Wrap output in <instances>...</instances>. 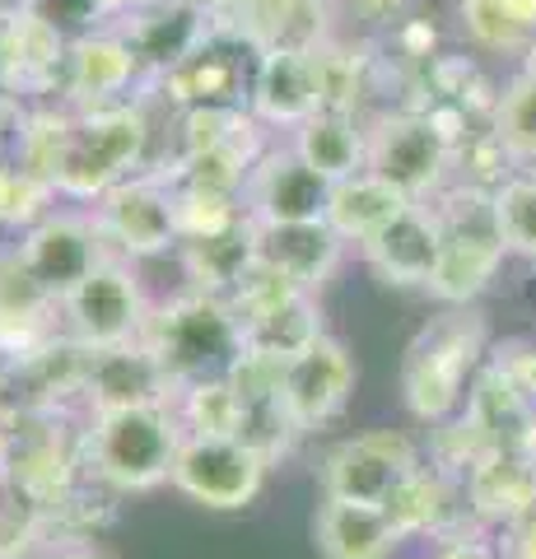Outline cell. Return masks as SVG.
<instances>
[{"label": "cell", "instance_id": "1", "mask_svg": "<svg viewBox=\"0 0 536 559\" xmlns=\"http://www.w3.org/2000/svg\"><path fill=\"white\" fill-rule=\"evenodd\" d=\"M141 345L154 355L178 396L182 388L234 373V364L243 359V322H238L234 304L201 289H182L150 308Z\"/></svg>", "mask_w": 536, "mask_h": 559}, {"label": "cell", "instance_id": "2", "mask_svg": "<svg viewBox=\"0 0 536 559\" xmlns=\"http://www.w3.org/2000/svg\"><path fill=\"white\" fill-rule=\"evenodd\" d=\"M490 359V331L472 308H443L429 318L415 341L406 345L402 364V396L406 411L420 425H443V419L462 415L466 396H472L476 373Z\"/></svg>", "mask_w": 536, "mask_h": 559}, {"label": "cell", "instance_id": "3", "mask_svg": "<svg viewBox=\"0 0 536 559\" xmlns=\"http://www.w3.org/2000/svg\"><path fill=\"white\" fill-rule=\"evenodd\" d=\"M182 439L187 429L172 401L84 415V471L117 489L122 499L150 495V489L172 480Z\"/></svg>", "mask_w": 536, "mask_h": 559}, {"label": "cell", "instance_id": "4", "mask_svg": "<svg viewBox=\"0 0 536 559\" xmlns=\"http://www.w3.org/2000/svg\"><path fill=\"white\" fill-rule=\"evenodd\" d=\"M150 145H154V127H150L145 103H117V108L75 112L61 164L51 173L57 197L94 205L103 191H112L117 182H127L150 168Z\"/></svg>", "mask_w": 536, "mask_h": 559}, {"label": "cell", "instance_id": "5", "mask_svg": "<svg viewBox=\"0 0 536 559\" xmlns=\"http://www.w3.org/2000/svg\"><path fill=\"white\" fill-rule=\"evenodd\" d=\"M439 219V271L429 294L443 308H472L509 261L504 238L495 229L490 191L472 182H448L434 201H425Z\"/></svg>", "mask_w": 536, "mask_h": 559}, {"label": "cell", "instance_id": "6", "mask_svg": "<svg viewBox=\"0 0 536 559\" xmlns=\"http://www.w3.org/2000/svg\"><path fill=\"white\" fill-rule=\"evenodd\" d=\"M373 178L396 187L406 201L425 205L457 178V150L434 117L420 108H383L369 117V159Z\"/></svg>", "mask_w": 536, "mask_h": 559}, {"label": "cell", "instance_id": "7", "mask_svg": "<svg viewBox=\"0 0 536 559\" xmlns=\"http://www.w3.org/2000/svg\"><path fill=\"white\" fill-rule=\"evenodd\" d=\"M90 215L98 224V238L108 257L122 261H150L164 252L182 248V219H178V191L164 168H145L135 178L117 182L112 191L90 205Z\"/></svg>", "mask_w": 536, "mask_h": 559}, {"label": "cell", "instance_id": "8", "mask_svg": "<svg viewBox=\"0 0 536 559\" xmlns=\"http://www.w3.org/2000/svg\"><path fill=\"white\" fill-rule=\"evenodd\" d=\"M150 294L141 271L122 257H108L103 266L61 299V331L84 349H117L135 345L150 322Z\"/></svg>", "mask_w": 536, "mask_h": 559}, {"label": "cell", "instance_id": "9", "mask_svg": "<svg viewBox=\"0 0 536 559\" xmlns=\"http://www.w3.org/2000/svg\"><path fill=\"white\" fill-rule=\"evenodd\" d=\"M234 312H238V322H243L248 355H266L275 364H289L294 355H303L308 345L326 336L318 294L294 289L289 280L271 275L262 266L234 294Z\"/></svg>", "mask_w": 536, "mask_h": 559}, {"label": "cell", "instance_id": "10", "mask_svg": "<svg viewBox=\"0 0 536 559\" xmlns=\"http://www.w3.org/2000/svg\"><path fill=\"white\" fill-rule=\"evenodd\" d=\"M415 466H425L415 439L402 429H365L355 439H341L318 466L322 499H345V503H373L383 509L392 489L402 485Z\"/></svg>", "mask_w": 536, "mask_h": 559}, {"label": "cell", "instance_id": "11", "mask_svg": "<svg viewBox=\"0 0 536 559\" xmlns=\"http://www.w3.org/2000/svg\"><path fill=\"white\" fill-rule=\"evenodd\" d=\"M14 252H20L28 275L38 280L51 299H65V294L80 289L108 261V248L98 238L90 205H57L28 234L14 238Z\"/></svg>", "mask_w": 536, "mask_h": 559}, {"label": "cell", "instance_id": "12", "mask_svg": "<svg viewBox=\"0 0 536 559\" xmlns=\"http://www.w3.org/2000/svg\"><path fill=\"white\" fill-rule=\"evenodd\" d=\"M266 476L271 466L238 439H196V433H187L168 485L211 513H243L262 495Z\"/></svg>", "mask_w": 536, "mask_h": 559}, {"label": "cell", "instance_id": "13", "mask_svg": "<svg viewBox=\"0 0 536 559\" xmlns=\"http://www.w3.org/2000/svg\"><path fill=\"white\" fill-rule=\"evenodd\" d=\"M252 66H257V51L238 38V33L215 24L192 57L182 66H172L159 80V90L178 112H187V108H248Z\"/></svg>", "mask_w": 536, "mask_h": 559}, {"label": "cell", "instance_id": "14", "mask_svg": "<svg viewBox=\"0 0 536 559\" xmlns=\"http://www.w3.org/2000/svg\"><path fill=\"white\" fill-rule=\"evenodd\" d=\"M355 355L345 341L322 336L281 369V401L299 433L326 429L355 396Z\"/></svg>", "mask_w": 536, "mask_h": 559}, {"label": "cell", "instance_id": "15", "mask_svg": "<svg viewBox=\"0 0 536 559\" xmlns=\"http://www.w3.org/2000/svg\"><path fill=\"white\" fill-rule=\"evenodd\" d=\"M215 24L238 33L257 57L266 51H318L332 38L326 0H205Z\"/></svg>", "mask_w": 536, "mask_h": 559}, {"label": "cell", "instance_id": "16", "mask_svg": "<svg viewBox=\"0 0 536 559\" xmlns=\"http://www.w3.org/2000/svg\"><path fill=\"white\" fill-rule=\"evenodd\" d=\"M150 80L141 61H135L131 43L108 28H94L84 38H71V57H65V80H61V103L75 112L94 108H117V103H135L131 90Z\"/></svg>", "mask_w": 536, "mask_h": 559}, {"label": "cell", "instance_id": "17", "mask_svg": "<svg viewBox=\"0 0 536 559\" xmlns=\"http://www.w3.org/2000/svg\"><path fill=\"white\" fill-rule=\"evenodd\" d=\"M332 182L318 178L289 145H266L243 187V210L252 224H308L326 219Z\"/></svg>", "mask_w": 536, "mask_h": 559}, {"label": "cell", "instance_id": "18", "mask_svg": "<svg viewBox=\"0 0 536 559\" xmlns=\"http://www.w3.org/2000/svg\"><path fill=\"white\" fill-rule=\"evenodd\" d=\"M383 513L392 518V527L402 540H429V546H443L462 532L480 527L466 509V489L457 476H448L439 466H415L410 476L392 489V499L383 503Z\"/></svg>", "mask_w": 536, "mask_h": 559}, {"label": "cell", "instance_id": "19", "mask_svg": "<svg viewBox=\"0 0 536 559\" xmlns=\"http://www.w3.org/2000/svg\"><path fill=\"white\" fill-rule=\"evenodd\" d=\"M61 336V299L28 275L14 242H0V355L10 364L33 359Z\"/></svg>", "mask_w": 536, "mask_h": 559}, {"label": "cell", "instance_id": "20", "mask_svg": "<svg viewBox=\"0 0 536 559\" xmlns=\"http://www.w3.org/2000/svg\"><path fill=\"white\" fill-rule=\"evenodd\" d=\"M0 47H5V94L20 103H61L65 57L71 38L57 33L38 14H14L0 24Z\"/></svg>", "mask_w": 536, "mask_h": 559}, {"label": "cell", "instance_id": "21", "mask_svg": "<svg viewBox=\"0 0 536 559\" xmlns=\"http://www.w3.org/2000/svg\"><path fill=\"white\" fill-rule=\"evenodd\" d=\"M322 108L318 51H266L252 66L248 112L271 131H299Z\"/></svg>", "mask_w": 536, "mask_h": 559}, {"label": "cell", "instance_id": "22", "mask_svg": "<svg viewBox=\"0 0 536 559\" xmlns=\"http://www.w3.org/2000/svg\"><path fill=\"white\" fill-rule=\"evenodd\" d=\"M112 28L131 43L145 75L159 84L172 66H182L205 43V33L215 28V14L205 10L201 0H159V5L131 14V20L112 24Z\"/></svg>", "mask_w": 536, "mask_h": 559}, {"label": "cell", "instance_id": "23", "mask_svg": "<svg viewBox=\"0 0 536 559\" xmlns=\"http://www.w3.org/2000/svg\"><path fill=\"white\" fill-rule=\"evenodd\" d=\"M439 219L429 205H406L388 229H378L365 248L369 271L383 280L392 289H425L434 285V271H439Z\"/></svg>", "mask_w": 536, "mask_h": 559}, {"label": "cell", "instance_id": "24", "mask_svg": "<svg viewBox=\"0 0 536 559\" xmlns=\"http://www.w3.org/2000/svg\"><path fill=\"white\" fill-rule=\"evenodd\" d=\"M345 242L326 219L308 224H257V266L289 280L294 289L318 294L336 275Z\"/></svg>", "mask_w": 536, "mask_h": 559}, {"label": "cell", "instance_id": "25", "mask_svg": "<svg viewBox=\"0 0 536 559\" xmlns=\"http://www.w3.org/2000/svg\"><path fill=\"white\" fill-rule=\"evenodd\" d=\"M466 509L486 532L536 513V462L523 448H495L462 476Z\"/></svg>", "mask_w": 536, "mask_h": 559}, {"label": "cell", "instance_id": "26", "mask_svg": "<svg viewBox=\"0 0 536 559\" xmlns=\"http://www.w3.org/2000/svg\"><path fill=\"white\" fill-rule=\"evenodd\" d=\"M178 257L187 271V289H201V294H215V299L234 304V294L257 271V224L243 215L215 234L182 238Z\"/></svg>", "mask_w": 536, "mask_h": 559}, {"label": "cell", "instance_id": "27", "mask_svg": "<svg viewBox=\"0 0 536 559\" xmlns=\"http://www.w3.org/2000/svg\"><path fill=\"white\" fill-rule=\"evenodd\" d=\"M159 401H172V388L141 341L117 345V349H94L90 388H84V415L127 411V406H159Z\"/></svg>", "mask_w": 536, "mask_h": 559}, {"label": "cell", "instance_id": "28", "mask_svg": "<svg viewBox=\"0 0 536 559\" xmlns=\"http://www.w3.org/2000/svg\"><path fill=\"white\" fill-rule=\"evenodd\" d=\"M289 150L326 182L355 178V173H365L369 159V117L318 108L299 131H289Z\"/></svg>", "mask_w": 536, "mask_h": 559}, {"label": "cell", "instance_id": "29", "mask_svg": "<svg viewBox=\"0 0 536 559\" xmlns=\"http://www.w3.org/2000/svg\"><path fill=\"white\" fill-rule=\"evenodd\" d=\"M313 540L322 559H392L402 550V536L383 509L345 499H322L313 518Z\"/></svg>", "mask_w": 536, "mask_h": 559}, {"label": "cell", "instance_id": "30", "mask_svg": "<svg viewBox=\"0 0 536 559\" xmlns=\"http://www.w3.org/2000/svg\"><path fill=\"white\" fill-rule=\"evenodd\" d=\"M406 201L396 187H388L383 178H373V173H355V178H341L332 182V201H326V224L341 234L345 248H365V242L378 234V229H388V224L402 215Z\"/></svg>", "mask_w": 536, "mask_h": 559}, {"label": "cell", "instance_id": "31", "mask_svg": "<svg viewBox=\"0 0 536 559\" xmlns=\"http://www.w3.org/2000/svg\"><path fill=\"white\" fill-rule=\"evenodd\" d=\"M457 28L480 57H517L536 43V0H457Z\"/></svg>", "mask_w": 536, "mask_h": 559}, {"label": "cell", "instance_id": "32", "mask_svg": "<svg viewBox=\"0 0 536 559\" xmlns=\"http://www.w3.org/2000/svg\"><path fill=\"white\" fill-rule=\"evenodd\" d=\"M117 513H122V495L84 471V476L47 509V536H51V546H94V540L117 522Z\"/></svg>", "mask_w": 536, "mask_h": 559}, {"label": "cell", "instance_id": "33", "mask_svg": "<svg viewBox=\"0 0 536 559\" xmlns=\"http://www.w3.org/2000/svg\"><path fill=\"white\" fill-rule=\"evenodd\" d=\"M490 131L517 168H536V75L532 70L517 66V75L499 84Z\"/></svg>", "mask_w": 536, "mask_h": 559}, {"label": "cell", "instance_id": "34", "mask_svg": "<svg viewBox=\"0 0 536 559\" xmlns=\"http://www.w3.org/2000/svg\"><path fill=\"white\" fill-rule=\"evenodd\" d=\"M490 210H495V229L504 238L509 257L536 261V168H513L490 191Z\"/></svg>", "mask_w": 536, "mask_h": 559}, {"label": "cell", "instance_id": "35", "mask_svg": "<svg viewBox=\"0 0 536 559\" xmlns=\"http://www.w3.org/2000/svg\"><path fill=\"white\" fill-rule=\"evenodd\" d=\"M47 546V503L33 499L20 480L0 476V559H38Z\"/></svg>", "mask_w": 536, "mask_h": 559}, {"label": "cell", "instance_id": "36", "mask_svg": "<svg viewBox=\"0 0 536 559\" xmlns=\"http://www.w3.org/2000/svg\"><path fill=\"white\" fill-rule=\"evenodd\" d=\"M172 411H178L182 429L196 433V439H234L243 401H238L229 378H211V382H196V388H182L172 396Z\"/></svg>", "mask_w": 536, "mask_h": 559}, {"label": "cell", "instance_id": "37", "mask_svg": "<svg viewBox=\"0 0 536 559\" xmlns=\"http://www.w3.org/2000/svg\"><path fill=\"white\" fill-rule=\"evenodd\" d=\"M57 187H51L43 173L24 168L20 159H0V229L10 234H28L33 224H38L43 215H51L57 210Z\"/></svg>", "mask_w": 536, "mask_h": 559}, {"label": "cell", "instance_id": "38", "mask_svg": "<svg viewBox=\"0 0 536 559\" xmlns=\"http://www.w3.org/2000/svg\"><path fill=\"white\" fill-rule=\"evenodd\" d=\"M238 401H243V415H238V433H234V439L243 448H252L266 466L285 462L303 433L294 429L281 392H275V396H238Z\"/></svg>", "mask_w": 536, "mask_h": 559}, {"label": "cell", "instance_id": "39", "mask_svg": "<svg viewBox=\"0 0 536 559\" xmlns=\"http://www.w3.org/2000/svg\"><path fill=\"white\" fill-rule=\"evenodd\" d=\"M28 14L47 20L65 38H84L94 28H108V14H103V0H33Z\"/></svg>", "mask_w": 536, "mask_h": 559}, {"label": "cell", "instance_id": "40", "mask_svg": "<svg viewBox=\"0 0 536 559\" xmlns=\"http://www.w3.org/2000/svg\"><path fill=\"white\" fill-rule=\"evenodd\" d=\"M326 5H332V20L345 14V20L369 24V28H396L406 20L410 0H326Z\"/></svg>", "mask_w": 536, "mask_h": 559}, {"label": "cell", "instance_id": "41", "mask_svg": "<svg viewBox=\"0 0 536 559\" xmlns=\"http://www.w3.org/2000/svg\"><path fill=\"white\" fill-rule=\"evenodd\" d=\"M495 550H499V559H536V513L499 527Z\"/></svg>", "mask_w": 536, "mask_h": 559}, {"label": "cell", "instance_id": "42", "mask_svg": "<svg viewBox=\"0 0 536 559\" xmlns=\"http://www.w3.org/2000/svg\"><path fill=\"white\" fill-rule=\"evenodd\" d=\"M14 439H20V425H14V415H10V411H0V476H10Z\"/></svg>", "mask_w": 536, "mask_h": 559}, {"label": "cell", "instance_id": "43", "mask_svg": "<svg viewBox=\"0 0 536 559\" xmlns=\"http://www.w3.org/2000/svg\"><path fill=\"white\" fill-rule=\"evenodd\" d=\"M150 5H159V0H103V14H108V24H122L131 14H141Z\"/></svg>", "mask_w": 536, "mask_h": 559}, {"label": "cell", "instance_id": "44", "mask_svg": "<svg viewBox=\"0 0 536 559\" xmlns=\"http://www.w3.org/2000/svg\"><path fill=\"white\" fill-rule=\"evenodd\" d=\"M38 559H108V555H103L98 546H51Z\"/></svg>", "mask_w": 536, "mask_h": 559}, {"label": "cell", "instance_id": "45", "mask_svg": "<svg viewBox=\"0 0 536 559\" xmlns=\"http://www.w3.org/2000/svg\"><path fill=\"white\" fill-rule=\"evenodd\" d=\"M14 406V364L0 355V411Z\"/></svg>", "mask_w": 536, "mask_h": 559}, {"label": "cell", "instance_id": "46", "mask_svg": "<svg viewBox=\"0 0 536 559\" xmlns=\"http://www.w3.org/2000/svg\"><path fill=\"white\" fill-rule=\"evenodd\" d=\"M28 5L33 0H0V24L14 20V14H28Z\"/></svg>", "mask_w": 536, "mask_h": 559}, {"label": "cell", "instance_id": "47", "mask_svg": "<svg viewBox=\"0 0 536 559\" xmlns=\"http://www.w3.org/2000/svg\"><path fill=\"white\" fill-rule=\"evenodd\" d=\"M523 70H532V75H536V43H532V51L523 57Z\"/></svg>", "mask_w": 536, "mask_h": 559}, {"label": "cell", "instance_id": "48", "mask_svg": "<svg viewBox=\"0 0 536 559\" xmlns=\"http://www.w3.org/2000/svg\"><path fill=\"white\" fill-rule=\"evenodd\" d=\"M0 94H5V47H0Z\"/></svg>", "mask_w": 536, "mask_h": 559}]
</instances>
